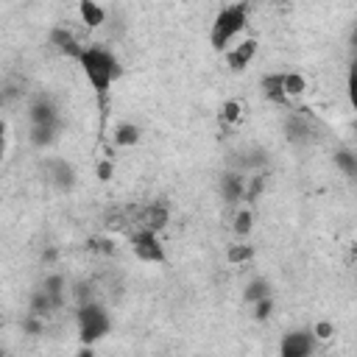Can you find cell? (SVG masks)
<instances>
[{"label": "cell", "mask_w": 357, "mask_h": 357, "mask_svg": "<svg viewBox=\"0 0 357 357\" xmlns=\"http://www.w3.org/2000/svg\"><path fill=\"white\" fill-rule=\"evenodd\" d=\"M78 64H81V70H84L89 86L95 89V95H98L100 100H103L106 92L112 89V84L123 75L120 59H117L112 50L100 47V45H84V53H81Z\"/></svg>", "instance_id": "1"}, {"label": "cell", "mask_w": 357, "mask_h": 357, "mask_svg": "<svg viewBox=\"0 0 357 357\" xmlns=\"http://www.w3.org/2000/svg\"><path fill=\"white\" fill-rule=\"evenodd\" d=\"M245 22H248V3H229V6H223L215 14L212 28H209L212 50L226 53L231 47V39H237L245 31Z\"/></svg>", "instance_id": "2"}, {"label": "cell", "mask_w": 357, "mask_h": 357, "mask_svg": "<svg viewBox=\"0 0 357 357\" xmlns=\"http://www.w3.org/2000/svg\"><path fill=\"white\" fill-rule=\"evenodd\" d=\"M75 321H78V340H81V346H95L98 340H103L112 332V315H109V310L100 301L78 304Z\"/></svg>", "instance_id": "3"}, {"label": "cell", "mask_w": 357, "mask_h": 357, "mask_svg": "<svg viewBox=\"0 0 357 357\" xmlns=\"http://www.w3.org/2000/svg\"><path fill=\"white\" fill-rule=\"evenodd\" d=\"M131 240V251L139 262H151V265H162L167 257H165V245L159 240V234L148 231V229H134L128 234Z\"/></svg>", "instance_id": "4"}, {"label": "cell", "mask_w": 357, "mask_h": 357, "mask_svg": "<svg viewBox=\"0 0 357 357\" xmlns=\"http://www.w3.org/2000/svg\"><path fill=\"white\" fill-rule=\"evenodd\" d=\"M315 335L310 326L287 329L279 340V357H312L315 354Z\"/></svg>", "instance_id": "5"}, {"label": "cell", "mask_w": 357, "mask_h": 357, "mask_svg": "<svg viewBox=\"0 0 357 357\" xmlns=\"http://www.w3.org/2000/svg\"><path fill=\"white\" fill-rule=\"evenodd\" d=\"M167 223H170V206L165 201H153L142 209H134V229H148L159 234Z\"/></svg>", "instance_id": "6"}, {"label": "cell", "mask_w": 357, "mask_h": 357, "mask_svg": "<svg viewBox=\"0 0 357 357\" xmlns=\"http://www.w3.org/2000/svg\"><path fill=\"white\" fill-rule=\"evenodd\" d=\"M42 170H45V178H47L56 190L70 192V190L75 187V167H73L67 159H56V156H50V159H45Z\"/></svg>", "instance_id": "7"}, {"label": "cell", "mask_w": 357, "mask_h": 357, "mask_svg": "<svg viewBox=\"0 0 357 357\" xmlns=\"http://www.w3.org/2000/svg\"><path fill=\"white\" fill-rule=\"evenodd\" d=\"M47 45L59 53V56H67V59H81V53H84V45L75 39V33L70 31V28H64V25H56V28H50V33H47Z\"/></svg>", "instance_id": "8"}, {"label": "cell", "mask_w": 357, "mask_h": 357, "mask_svg": "<svg viewBox=\"0 0 357 357\" xmlns=\"http://www.w3.org/2000/svg\"><path fill=\"white\" fill-rule=\"evenodd\" d=\"M28 117H31V126L61 123V120H59V106H56V100H53L47 92L33 95V100L28 103Z\"/></svg>", "instance_id": "9"}, {"label": "cell", "mask_w": 357, "mask_h": 357, "mask_svg": "<svg viewBox=\"0 0 357 357\" xmlns=\"http://www.w3.org/2000/svg\"><path fill=\"white\" fill-rule=\"evenodd\" d=\"M265 165H268V151L259 145H248V148L231 153V170H237L243 176H248L251 170H262Z\"/></svg>", "instance_id": "10"}, {"label": "cell", "mask_w": 357, "mask_h": 357, "mask_svg": "<svg viewBox=\"0 0 357 357\" xmlns=\"http://www.w3.org/2000/svg\"><path fill=\"white\" fill-rule=\"evenodd\" d=\"M284 137L293 145H310L315 139V126H312L310 117H304L298 112L296 114H287V120H284Z\"/></svg>", "instance_id": "11"}, {"label": "cell", "mask_w": 357, "mask_h": 357, "mask_svg": "<svg viewBox=\"0 0 357 357\" xmlns=\"http://www.w3.org/2000/svg\"><path fill=\"white\" fill-rule=\"evenodd\" d=\"M254 56H257V39L248 36V39H243V42H237L234 47L226 50V64H229L231 73H243V70L254 61Z\"/></svg>", "instance_id": "12"}, {"label": "cell", "mask_w": 357, "mask_h": 357, "mask_svg": "<svg viewBox=\"0 0 357 357\" xmlns=\"http://www.w3.org/2000/svg\"><path fill=\"white\" fill-rule=\"evenodd\" d=\"M243 192H245V176L237 173V170H226L220 173V195L229 206L240 204L243 201Z\"/></svg>", "instance_id": "13"}, {"label": "cell", "mask_w": 357, "mask_h": 357, "mask_svg": "<svg viewBox=\"0 0 357 357\" xmlns=\"http://www.w3.org/2000/svg\"><path fill=\"white\" fill-rule=\"evenodd\" d=\"M259 86H262V95H265L268 100H273V103H279V106H287V103H290V100L284 98V92H282V73H268V75H262Z\"/></svg>", "instance_id": "14"}, {"label": "cell", "mask_w": 357, "mask_h": 357, "mask_svg": "<svg viewBox=\"0 0 357 357\" xmlns=\"http://www.w3.org/2000/svg\"><path fill=\"white\" fill-rule=\"evenodd\" d=\"M39 290H45V293L53 298V304H56L59 310L64 307V298H67V282H64V276H61V273H47Z\"/></svg>", "instance_id": "15"}, {"label": "cell", "mask_w": 357, "mask_h": 357, "mask_svg": "<svg viewBox=\"0 0 357 357\" xmlns=\"http://www.w3.org/2000/svg\"><path fill=\"white\" fill-rule=\"evenodd\" d=\"M78 14H81V22L89 25V28H100L106 22V8L92 3V0H81L78 3Z\"/></svg>", "instance_id": "16"}, {"label": "cell", "mask_w": 357, "mask_h": 357, "mask_svg": "<svg viewBox=\"0 0 357 357\" xmlns=\"http://www.w3.org/2000/svg\"><path fill=\"white\" fill-rule=\"evenodd\" d=\"M59 126H61V123L31 126V142H33L36 148H47V145H53V142H56V137H59Z\"/></svg>", "instance_id": "17"}, {"label": "cell", "mask_w": 357, "mask_h": 357, "mask_svg": "<svg viewBox=\"0 0 357 357\" xmlns=\"http://www.w3.org/2000/svg\"><path fill=\"white\" fill-rule=\"evenodd\" d=\"M304 89H307V81H304L301 73H282V92H284L287 100L298 98Z\"/></svg>", "instance_id": "18"}, {"label": "cell", "mask_w": 357, "mask_h": 357, "mask_svg": "<svg viewBox=\"0 0 357 357\" xmlns=\"http://www.w3.org/2000/svg\"><path fill=\"white\" fill-rule=\"evenodd\" d=\"M271 296V282L268 279H251L248 284H245V290H243V298L248 301V304H257V301H262V298H268Z\"/></svg>", "instance_id": "19"}, {"label": "cell", "mask_w": 357, "mask_h": 357, "mask_svg": "<svg viewBox=\"0 0 357 357\" xmlns=\"http://www.w3.org/2000/svg\"><path fill=\"white\" fill-rule=\"evenodd\" d=\"M139 126L137 123H120L117 128H114V142L117 145H123V148H128V145H137L139 142Z\"/></svg>", "instance_id": "20"}, {"label": "cell", "mask_w": 357, "mask_h": 357, "mask_svg": "<svg viewBox=\"0 0 357 357\" xmlns=\"http://www.w3.org/2000/svg\"><path fill=\"white\" fill-rule=\"evenodd\" d=\"M335 165H337L349 178L357 176V156H354V151H349V148H337V151H335Z\"/></svg>", "instance_id": "21"}, {"label": "cell", "mask_w": 357, "mask_h": 357, "mask_svg": "<svg viewBox=\"0 0 357 357\" xmlns=\"http://www.w3.org/2000/svg\"><path fill=\"white\" fill-rule=\"evenodd\" d=\"M231 229H234V234L237 237H245L251 229H254V212L248 209V206H243V209H237V215H234V223H231Z\"/></svg>", "instance_id": "22"}, {"label": "cell", "mask_w": 357, "mask_h": 357, "mask_svg": "<svg viewBox=\"0 0 357 357\" xmlns=\"http://www.w3.org/2000/svg\"><path fill=\"white\" fill-rule=\"evenodd\" d=\"M251 257H254V245H245V243L229 245V251H226V259H229L231 265H243V262H248Z\"/></svg>", "instance_id": "23"}, {"label": "cell", "mask_w": 357, "mask_h": 357, "mask_svg": "<svg viewBox=\"0 0 357 357\" xmlns=\"http://www.w3.org/2000/svg\"><path fill=\"white\" fill-rule=\"evenodd\" d=\"M262 190H265V176H254V178H245V192H243V198H245L248 204H254V201L262 195Z\"/></svg>", "instance_id": "24"}, {"label": "cell", "mask_w": 357, "mask_h": 357, "mask_svg": "<svg viewBox=\"0 0 357 357\" xmlns=\"http://www.w3.org/2000/svg\"><path fill=\"white\" fill-rule=\"evenodd\" d=\"M243 117V106L237 100H226L220 106V123H237Z\"/></svg>", "instance_id": "25"}, {"label": "cell", "mask_w": 357, "mask_h": 357, "mask_svg": "<svg viewBox=\"0 0 357 357\" xmlns=\"http://www.w3.org/2000/svg\"><path fill=\"white\" fill-rule=\"evenodd\" d=\"M86 248L95 251V254H106V257L114 254V243H112L109 237H89V240H86Z\"/></svg>", "instance_id": "26"}, {"label": "cell", "mask_w": 357, "mask_h": 357, "mask_svg": "<svg viewBox=\"0 0 357 357\" xmlns=\"http://www.w3.org/2000/svg\"><path fill=\"white\" fill-rule=\"evenodd\" d=\"M271 315H273V298H271V296L254 304V318H257V321H268Z\"/></svg>", "instance_id": "27"}, {"label": "cell", "mask_w": 357, "mask_h": 357, "mask_svg": "<svg viewBox=\"0 0 357 357\" xmlns=\"http://www.w3.org/2000/svg\"><path fill=\"white\" fill-rule=\"evenodd\" d=\"M22 329H25V332H31V335H39V332L45 329V324H42V318H39V315L28 312V315H25V321H22Z\"/></svg>", "instance_id": "28"}, {"label": "cell", "mask_w": 357, "mask_h": 357, "mask_svg": "<svg viewBox=\"0 0 357 357\" xmlns=\"http://www.w3.org/2000/svg\"><path fill=\"white\" fill-rule=\"evenodd\" d=\"M312 335H315V340H329V337L335 335V326H332L329 321H318V324L312 326Z\"/></svg>", "instance_id": "29"}, {"label": "cell", "mask_w": 357, "mask_h": 357, "mask_svg": "<svg viewBox=\"0 0 357 357\" xmlns=\"http://www.w3.org/2000/svg\"><path fill=\"white\" fill-rule=\"evenodd\" d=\"M112 173H114L112 159H103V162L98 165V178H100V181H109V178H112Z\"/></svg>", "instance_id": "30"}, {"label": "cell", "mask_w": 357, "mask_h": 357, "mask_svg": "<svg viewBox=\"0 0 357 357\" xmlns=\"http://www.w3.org/2000/svg\"><path fill=\"white\" fill-rule=\"evenodd\" d=\"M3 153H6V123L0 120V159H3Z\"/></svg>", "instance_id": "31"}, {"label": "cell", "mask_w": 357, "mask_h": 357, "mask_svg": "<svg viewBox=\"0 0 357 357\" xmlns=\"http://www.w3.org/2000/svg\"><path fill=\"white\" fill-rule=\"evenodd\" d=\"M75 357H95V349H92V346H81Z\"/></svg>", "instance_id": "32"}, {"label": "cell", "mask_w": 357, "mask_h": 357, "mask_svg": "<svg viewBox=\"0 0 357 357\" xmlns=\"http://www.w3.org/2000/svg\"><path fill=\"white\" fill-rule=\"evenodd\" d=\"M0 357H6V351H3V349H0Z\"/></svg>", "instance_id": "33"}]
</instances>
